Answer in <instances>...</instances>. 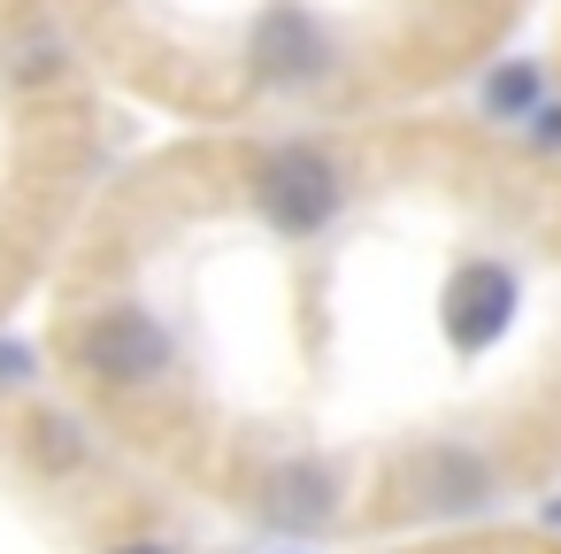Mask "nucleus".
<instances>
[{
  "label": "nucleus",
  "instance_id": "1",
  "mask_svg": "<svg viewBox=\"0 0 561 554\" xmlns=\"http://www.w3.org/2000/svg\"><path fill=\"white\" fill-rule=\"evenodd\" d=\"M247 193H254V216H262L277 239H323V231L346 216L354 178H346V162H339L323 139H277V147L254 155Z\"/></svg>",
  "mask_w": 561,
  "mask_h": 554
},
{
  "label": "nucleus",
  "instance_id": "2",
  "mask_svg": "<svg viewBox=\"0 0 561 554\" xmlns=\"http://www.w3.org/2000/svg\"><path fill=\"white\" fill-rule=\"evenodd\" d=\"M70 362H78L93 385H108V393H139V385H162V377H170L178 347H170V324H162L154 308H139V301H108V308L78 316V331H70Z\"/></svg>",
  "mask_w": 561,
  "mask_h": 554
},
{
  "label": "nucleus",
  "instance_id": "3",
  "mask_svg": "<svg viewBox=\"0 0 561 554\" xmlns=\"http://www.w3.org/2000/svg\"><path fill=\"white\" fill-rule=\"evenodd\" d=\"M247 70L262 93H316L339 70V39L323 32V16L308 0H270L247 24Z\"/></svg>",
  "mask_w": 561,
  "mask_h": 554
},
{
  "label": "nucleus",
  "instance_id": "4",
  "mask_svg": "<svg viewBox=\"0 0 561 554\" xmlns=\"http://www.w3.org/2000/svg\"><path fill=\"white\" fill-rule=\"evenodd\" d=\"M515 301H523V285H515V270H507L500 255L454 262V270H446V293H438V324H446L454 354H484V347L515 324Z\"/></svg>",
  "mask_w": 561,
  "mask_h": 554
},
{
  "label": "nucleus",
  "instance_id": "5",
  "mask_svg": "<svg viewBox=\"0 0 561 554\" xmlns=\"http://www.w3.org/2000/svg\"><path fill=\"white\" fill-rule=\"evenodd\" d=\"M0 70H9V86L16 93H55V86H70V39L47 24V16H32V9H16L9 24H0Z\"/></svg>",
  "mask_w": 561,
  "mask_h": 554
},
{
  "label": "nucleus",
  "instance_id": "6",
  "mask_svg": "<svg viewBox=\"0 0 561 554\" xmlns=\"http://www.w3.org/2000/svg\"><path fill=\"white\" fill-rule=\"evenodd\" d=\"M254 508H262V523H277V531H316V523H331V508H339V477H331L323 462H277V470H262Z\"/></svg>",
  "mask_w": 561,
  "mask_h": 554
},
{
  "label": "nucleus",
  "instance_id": "7",
  "mask_svg": "<svg viewBox=\"0 0 561 554\" xmlns=\"http://www.w3.org/2000/svg\"><path fill=\"white\" fill-rule=\"evenodd\" d=\"M538 101H546V70H538V63H492L484 86H477V109H484L492 124H523Z\"/></svg>",
  "mask_w": 561,
  "mask_h": 554
},
{
  "label": "nucleus",
  "instance_id": "8",
  "mask_svg": "<svg viewBox=\"0 0 561 554\" xmlns=\"http://www.w3.org/2000/svg\"><path fill=\"white\" fill-rule=\"evenodd\" d=\"M431 500L438 508H477L484 493H492V462L484 454H469V446H446V454H431Z\"/></svg>",
  "mask_w": 561,
  "mask_h": 554
},
{
  "label": "nucleus",
  "instance_id": "9",
  "mask_svg": "<svg viewBox=\"0 0 561 554\" xmlns=\"http://www.w3.org/2000/svg\"><path fill=\"white\" fill-rule=\"evenodd\" d=\"M70 431H78V423H62V416H39V423H32V446H39L47 470H62V462L85 454V439H70Z\"/></svg>",
  "mask_w": 561,
  "mask_h": 554
},
{
  "label": "nucleus",
  "instance_id": "10",
  "mask_svg": "<svg viewBox=\"0 0 561 554\" xmlns=\"http://www.w3.org/2000/svg\"><path fill=\"white\" fill-rule=\"evenodd\" d=\"M523 139H530L538 155H561V101H538V109L523 116Z\"/></svg>",
  "mask_w": 561,
  "mask_h": 554
},
{
  "label": "nucleus",
  "instance_id": "11",
  "mask_svg": "<svg viewBox=\"0 0 561 554\" xmlns=\"http://www.w3.org/2000/svg\"><path fill=\"white\" fill-rule=\"evenodd\" d=\"M16 377H32V347L0 339V385H16Z\"/></svg>",
  "mask_w": 561,
  "mask_h": 554
},
{
  "label": "nucleus",
  "instance_id": "12",
  "mask_svg": "<svg viewBox=\"0 0 561 554\" xmlns=\"http://www.w3.org/2000/svg\"><path fill=\"white\" fill-rule=\"evenodd\" d=\"M108 554H170L162 539H124V546H108Z\"/></svg>",
  "mask_w": 561,
  "mask_h": 554
}]
</instances>
